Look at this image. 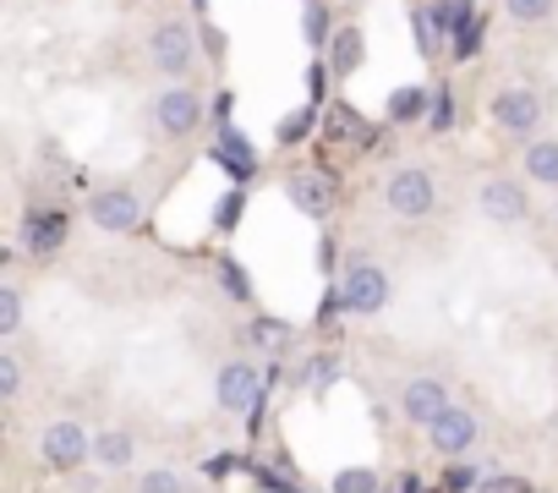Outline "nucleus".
Here are the masks:
<instances>
[{"label":"nucleus","instance_id":"nucleus-6","mask_svg":"<svg viewBox=\"0 0 558 493\" xmlns=\"http://www.w3.org/2000/svg\"><path fill=\"white\" fill-rule=\"evenodd\" d=\"M88 219H94L99 230H110V236H126V230L143 225V197H137L132 187H99V192L88 197Z\"/></svg>","mask_w":558,"mask_h":493},{"label":"nucleus","instance_id":"nucleus-34","mask_svg":"<svg viewBox=\"0 0 558 493\" xmlns=\"http://www.w3.org/2000/svg\"><path fill=\"white\" fill-rule=\"evenodd\" d=\"M197 34H203V50H208V56H225V34H219L214 23H208V28H197Z\"/></svg>","mask_w":558,"mask_h":493},{"label":"nucleus","instance_id":"nucleus-5","mask_svg":"<svg viewBox=\"0 0 558 493\" xmlns=\"http://www.w3.org/2000/svg\"><path fill=\"white\" fill-rule=\"evenodd\" d=\"M154 127H159L165 137H192V132L203 127V99H197V88L170 83V88L154 99Z\"/></svg>","mask_w":558,"mask_h":493},{"label":"nucleus","instance_id":"nucleus-15","mask_svg":"<svg viewBox=\"0 0 558 493\" xmlns=\"http://www.w3.org/2000/svg\"><path fill=\"white\" fill-rule=\"evenodd\" d=\"M525 181H536V187H558V143H553V137H542V143L525 148Z\"/></svg>","mask_w":558,"mask_h":493},{"label":"nucleus","instance_id":"nucleus-7","mask_svg":"<svg viewBox=\"0 0 558 493\" xmlns=\"http://www.w3.org/2000/svg\"><path fill=\"white\" fill-rule=\"evenodd\" d=\"M263 400V373L252 368V362H225L219 373H214V406L219 411H252Z\"/></svg>","mask_w":558,"mask_h":493},{"label":"nucleus","instance_id":"nucleus-33","mask_svg":"<svg viewBox=\"0 0 558 493\" xmlns=\"http://www.w3.org/2000/svg\"><path fill=\"white\" fill-rule=\"evenodd\" d=\"M252 335H257V346H279V335H286V324H274V318H257V324H252Z\"/></svg>","mask_w":558,"mask_h":493},{"label":"nucleus","instance_id":"nucleus-36","mask_svg":"<svg viewBox=\"0 0 558 493\" xmlns=\"http://www.w3.org/2000/svg\"><path fill=\"white\" fill-rule=\"evenodd\" d=\"M286 493H291V488H286Z\"/></svg>","mask_w":558,"mask_h":493},{"label":"nucleus","instance_id":"nucleus-16","mask_svg":"<svg viewBox=\"0 0 558 493\" xmlns=\"http://www.w3.org/2000/svg\"><path fill=\"white\" fill-rule=\"evenodd\" d=\"M433 110V99L422 94V88H400V94H389V121H422Z\"/></svg>","mask_w":558,"mask_h":493},{"label":"nucleus","instance_id":"nucleus-26","mask_svg":"<svg viewBox=\"0 0 558 493\" xmlns=\"http://www.w3.org/2000/svg\"><path fill=\"white\" fill-rule=\"evenodd\" d=\"M335 493H378V477L367 466H351V471L335 477Z\"/></svg>","mask_w":558,"mask_h":493},{"label":"nucleus","instance_id":"nucleus-25","mask_svg":"<svg viewBox=\"0 0 558 493\" xmlns=\"http://www.w3.org/2000/svg\"><path fill=\"white\" fill-rule=\"evenodd\" d=\"M61 236H66V225L61 219H28V246H34V253H50V246H61Z\"/></svg>","mask_w":558,"mask_h":493},{"label":"nucleus","instance_id":"nucleus-28","mask_svg":"<svg viewBox=\"0 0 558 493\" xmlns=\"http://www.w3.org/2000/svg\"><path fill=\"white\" fill-rule=\"evenodd\" d=\"M476 482H482V477H476V466H465V460H454V466L444 471V488H449V493H465V488L476 493Z\"/></svg>","mask_w":558,"mask_h":493},{"label":"nucleus","instance_id":"nucleus-13","mask_svg":"<svg viewBox=\"0 0 558 493\" xmlns=\"http://www.w3.org/2000/svg\"><path fill=\"white\" fill-rule=\"evenodd\" d=\"M94 460H99V471H126L137 460V438L126 428H105V433H94Z\"/></svg>","mask_w":558,"mask_h":493},{"label":"nucleus","instance_id":"nucleus-30","mask_svg":"<svg viewBox=\"0 0 558 493\" xmlns=\"http://www.w3.org/2000/svg\"><path fill=\"white\" fill-rule=\"evenodd\" d=\"M427 116H433V127H438V132H444V127H454V99H449V88H438V94H433V110H427Z\"/></svg>","mask_w":558,"mask_h":493},{"label":"nucleus","instance_id":"nucleus-17","mask_svg":"<svg viewBox=\"0 0 558 493\" xmlns=\"http://www.w3.org/2000/svg\"><path fill=\"white\" fill-rule=\"evenodd\" d=\"M17 329H23V291L0 286V340H17Z\"/></svg>","mask_w":558,"mask_h":493},{"label":"nucleus","instance_id":"nucleus-4","mask_svg":"<svg viewBox=\"0 0 558 493\" xmlns=\"http://www.w3.org/2000/svg\"><path fill=\"white\" fill-rule=\"evenodd\" d=\"M39 455H45V466H50V471L72 477V471L94 455V438H88V428H83V422L61 417V422H50V428L39 433Z\"/></svg>","mask_w":558,"mask_h":493},{"label":"nucleus","instance_id":"nucleus-12","mask_svg":"<svg viewBox=\"0 0 558 493\" xmlns=\"http://www.w3.org/2000/svg\"><path fill=\"white\" fill-rule=\"evenodd\" d=\"M286 197H291V208H302L307 219H329V208H335V181L318 176V170H296V176H286Z\"/></svg>","mask_w":558,"mask_h":493},{"label":"nucleus","instance_id":"nucleus-22","mask_svg":"<svg viewBox=\"0 0 558 493\" xmlns=\"http://www.w3.org/2000/svg\"><path fill=\"white\" fill-rule=\"evenodd\" d=\"M23 395V362H17V351H0V400H17Z\"/></svg>","mask_w":558,"mask_h":493},{"label":"nucleus","instance_id":"nucleus-1","mask_svg":"<svg viewBox=\"0 0 558 493\" xmlns=\"http://www.w3.org/2000/svg\"><path fill=\"white\" fill-rule=\"evenodd\" d=\"M389 297H395V286H389V275L373 258H351L345 264V275H340V308L345 313H384Z\"/></svg>","mask_w":558,"mask_h":493},{"label":"nucleus","instance_id":"nucleus-11","mask_svg":"<svg viewBox=\"0 0 558 493\" xmlns=\"http://www.w3.org/2000/svg\"><path fill=\"white\" fill-rule=\"evenodd\" d=\"M493 121H498V132L525 137L531 127H542V99H536L531 88H504V94L493 99Z\"/></svg>","mask_w":558,"mask_h":493},{"label":"nucleus","instance_id":"nucleus-21","mask_svg":"<svg viewBox=\"0 0 558 493\" xmlns=\"http://www.w3.org/2000/svg\"><path fill=\"white\" fill-rule=\"evenodd\" d=\"M482 34H487V23H482V17L471 12V17H465V23L454 28V56H460V61H471V56L482 50Z\"/></svg>","mask_w":558,"mask_h":493},{"label":"nucleus","instance_id":"nucleus-35","mask_svg":"<svg viewBox=\"0 0 558 493\" xmlns=\"http://www.w3.org/2000/svg\"><path fill=\"white\" fill-rule=\"evenodd\" d=\"M105 477H72V493H99Z\"/></svg>","mask_w":558,"mask_h":493},{"label":"nucleus","instance_id":"nucleus-2","mask_svg":"<svg viewBox=\"0 0 558 493\" xmlns=\"http://www.w3.org/2000/svg\"><path fill=\"white\" fill-rule=\"evenodd\" d=\"M197 39H203V34H192L186 23L165 17V23L148 34V61L159 67V77H186V72L197 67Z\"/></svg>","mask_w":558,"mask_h":493},{"label":"nucleus","instance_id":"nucleus-27","mask_svg":"<svg viewBox=\"0 0 558 493\" xmlns=\"http://www.w3.org/2000/svg\"><path fill=\"white\" fill-rule=\"evenodd\" d=\"M476 493H531V482H525V477H514V471H493V477H482V482H476Z\"/></svg>","mask_w":558,"mask_h":493},{"label":"nucleus","instance_id":"nucleus-31","mask_svg":"<svg viewBox=\"0 0 558 493\" xmlns=\"http://www.w3.org/2000/svg\"><path fill=\"white\" fill-rule=\"evenodd\" d=\"M241 203H246V192H230V197L219 203V230H230V225L241 219Z\"/></svg>","mask_w":558,"mask_h":493},{"label":"nucleus","instance_id":"nucleus-18","mask_svg":"<svg viewBox=\"0 0 558 493\" xmlns=\"http://www.w3.org/2000/svg\"><path fill=\"white\" fill-rule=\"evenodd\" d=\"M214 159H219L230 176H246V170H252V148H246V137H235V132H225V143L214 148Z\"/></svg>","mask_w":558,"mask_h":493},{"label":"nucleus","instance_id":"nucleus-32","mask_svg":"<svg viewBox=\"0 0 558 493\" xmlns=\"http://www.w3.org/2000/svg\"><path fill=\"white\" fill-rule=\"evenodd\" d=\"M219 275H225V286H230V297H235V302H246V275H241V269H235L230 258L219 264Z\"/></svg>","mask_w":558,"mask_h":493},{"label":"nucleus","instance_id":"nucleus-23","mask_svg":"<svg viewBox=\"0 0 558 493\" xmlns=\"http://www.w3.org/2000/svg\"><path fill=\"white\" fill-rule=\"evenodd\" d=\"M465 17H471L465 0H433V28H438V34H454Z\"/></svg>","mask_w":558,"mask_h":493},{"label":"nucleus","instance_id":"nucleus-29","mask_svg":"<svg viewBox=\"0 0 558 493\" xmlns=\"http://www.w3.org/2000/svg\"><path fill=\"white\" fill-rule=\"evenodd\" d=\"M313 121H318V116H313V105H307V110H296L286 127H279V143H296L302 132H313Z\"/></svg>","mask_w":558,"mask_h":493},{"label":"nucleus","instance_id":"nucleus-19","mask_svg":"<svg viewBox=\"0 0 558 493\" xmlns=\"http://www.w3.org/2000/svg\"><path fill=\"white\" fill-rule=\"evenodd\" d=\"M302 34H307V45H329L335 39V28H329V7H324V0H307V12H302Z\"/></svg>","mask_w":558,"mask_h":493},{"label":"nucleus","instance_id":"nucleus-8","mask_svg":"<svg viewBox=\"0 0 558 493\" xmlns=\"http://www.w3.org/2000/svg\"><path fill=\"white\" fill-rule=\"evenodd\" d=\"M476 208H482V219H493V225H520V219L531 214V197H525L520 181L493 176V181L476 187Z\"/></svg>","mask_w":558,"mask_h":493},{"label":"nucleus","instance_id":"nucleus-20","mask_svg":"<svg viewBox=\"0 0 558 493\" xmlns=\"http://www.w3.org/2000/svg\"><path fill=\"white\" fill-rule=\"evenodd\" d=\"M137 493H186V477L170 471V466H148V471L137 477Z\"/></svg>","mask_w":558,"mask_h":493},{"label":"nucleus","instance_id":"nucleus-9","mask_svg":"<svg viewBox=\"0 0 558 493\" xmlns=\"http://www.w3.org/2000/svg\"><path fill=\"white\" fill-rule=\"evenodd\" d=\"M400 411H405V422H416V428H433V422L449 411V384H444L438 373H422V378H411V384L400 389Z\"/></svg>","mask_w":558,"mask_h":493},{"label":"nucleus","instance_id":"nucleus-14","mask_svg":"<svg viewBox=\"0 0 558 493\" xmlns=\"http://www.w3.org/2000/svg\"><path fill=\"white\" fill-rule=\"evenodd\" d=\"M362 61H367V34L362 28H335V39H329V72L335 77H351Z\"/></svg>","mask_w":558,"mask_h":493},{"label":"nucleus","instance_id":"nucleus-3","mask_svg":"<svg viewBox=\"0 0 558 493\" xmlns=\"http://www.w3.org/2000/svg\"><path fill=\"white\" fill-rule=\"evenodd\" d=\"M384 203H389L400 219H427V214L438 208V187H433V176H427L422 165H405V170H395V176L384 181Z\"/></svg>","mask_w":558,"mask_h":493},{"label":"nucleus","instance_id":"nucleus-24","mask_svg":"<svg viewBox=\"0 0 558 493\" xmlns=\"http://www.w3.org/2000/svg\"><path fill=\"white\" fill-rule=\"evenodd\" d=\"M553 7L558 0H504L509 23H542V17H553Z\"/></svg>","mask_w":558,"mask_h":493},{"label":"nucleus","instance_id":"nucleus-10","mask_svg":"<svg viewBox=\"0 0 558 493\" xmlns=\"http://www.w3.org/2000/svg\"><path fill=\"white\" fill-rule=\"evenodd\" d=\"M427 438H433V449L438 455H449V460H460L476 438H482V422H476V411H465V406H449L433 428H427Z\"/></svg>","mask_w":558,"mask_h":493}]
</instances>
